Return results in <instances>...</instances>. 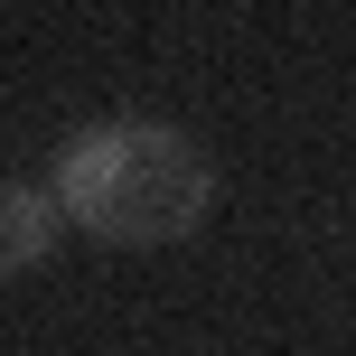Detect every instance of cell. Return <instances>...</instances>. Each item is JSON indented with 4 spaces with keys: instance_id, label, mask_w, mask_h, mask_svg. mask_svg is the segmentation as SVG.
I'll return each instance as SVG.
<instances>
[{
    "instance_id": "1",
    "label": "cell",
    "mask_w": 356,
    "mask_h": 356,
    "mask_svg": "<svg viewBox=\"0 0 356 356\" xmlns=\"http://www.w3.org/2000/svg\"><path fill=\"white\" fill-rule=\"evenodd\" d=\"M47 178H56V197H66V225L94 234V244H122V253L178 244V234H197L207 207H216L207 150L178 122H141V113H113V122L66 131Z\"/></svg>"
},
{
    "instance_id": "2",
    "label": "cell",
    "mask_w": 356,
    "mask_h": 356,
    "mask_svg": "<svg viewBox=\"0 0 356 356\" xmlns=\"http://www.w3.org/2000/svg\"><path fill=\"white\" fill-rule=\"evenodd\" d=\"M56 234H75L56 178H10L0 188V272H38L56 253Z\"/></svg>"
}]
</instances>
